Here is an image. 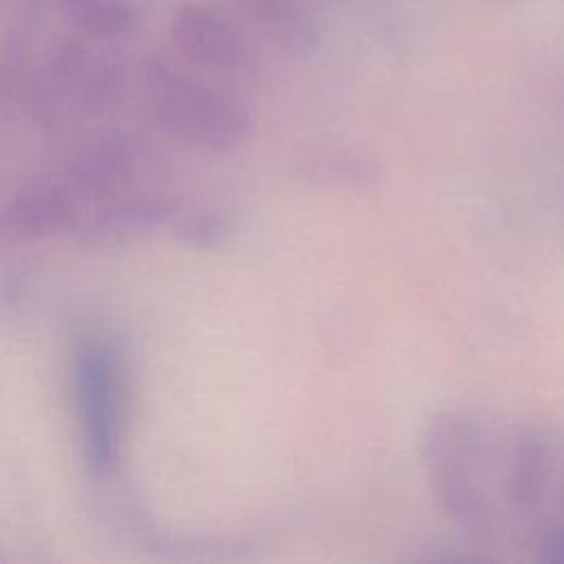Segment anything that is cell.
I'll list each match as a JSON object with an SVG mask.
<instances>
[{"instance_id":"5","label":"cell","mask_w":564,"mask_h":564,"mask_svg":"<svg viewBox=\"0 0 564 564\" xmlns=\"http://www.w3.org/2000/svg\"><path fill=\"white\" fill-rule=\"evenodd\" d=\"M64 18L79 31L117 40L137 24V9L128 0H62Z\"/></svg>"},{"instance_id":"2","label":"cell","mask_w":564,"mask_h":564,"mask_svg":"<svg viewBox=\"0 0 564 564\" xmlns=\"http://www.w3.org/2000/svg\"><path fill=\"white\" fill-rule=\"evenodd\" d=\"M148 86L161 119L198 148L229 152L251 134V112L236 95L170 62L150 66Z\"/></svg>"},{"instance_id":"4","label":"cell","mask_w":564,"mask_h":564,"mask_svg":"<svg viewBox=\"0 0 564 564\" xmlns=\"http://www.w3.org/2000/svg\"><path fill=\"white\" fill-rule=\"evenodd\" d=\"M170 35L178 53L203 70L245 75L253 68V51L242 31L212 7L185 4L174 11Z\"/></svg>"},{"instance_id":"3","label":"cell","mask_w":564,"mask_h":564,"mask_svg":"<svg viewBox=\"0 0 564 564\" xmlns=\"http://www.w3.org/2000/svg\"><path fill=\"white\" fill-rule=\"evenodd\" d=\"M115 352L101 341H86L75 361L77 408L86 456L97 471H108L119 449V377Z\"/></svg>"},{"instance_id":"6","label":"cell","mask_w":564,"mask_h":564,"mask_svg":"<svg viewBox=\"0 0 564 564\" xmlns=\"http://www.w3.org/2000/svg\"><path fill=\"white\" fill-rule=\"evenodd\" d=\"M247 7L286 51H304L313 44V29L293 0H247Z\"/></svg>"},{"instance_id":"1","label":"cell","mask_w":564,"mask_h":564,"mask_svg":"<svg viewBox=\"0 0 564 564\" xmlns=\"http://www.w3.org/2000/svg\"><path fill=\"white\" fill-rule=\"evenodd\" d=\"M421 463L436 507L469 542L564 562V423L443 410L425 425Z\"/></svg>"},{"instance_id":"7","label":"cell","mask_w":564,"mask_h":564,"mask_svg":"<svg viewBox=\"0 0 564 564\" xmlns=\"http://www.w3.org/2000/svg\"><path fill=\"white\" fill-rule=\"evenodd\" d=\"M315 178L328 181V183H337L344 185L346 183H355V185H366L370 178H375V170L368 163H361L357 159H346V156H337V159H322L313 172Z\"/></svg>"}]
</instances>
